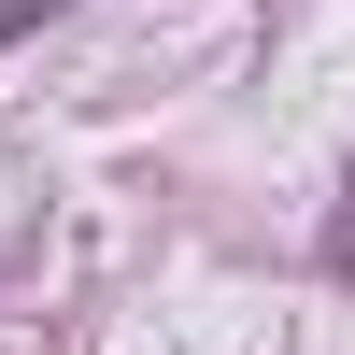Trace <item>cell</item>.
Masks as SVG:
<instances>
[{
    "instance_id": "6da1fadb",
    "label": "cell",
    "mask_w": 355,
    "mask_h": 355,
    "mask_svg": "<svg viewBox=\"0 0 355 355\" xmlns=\"http://www.w3.org/2000/svg\"><path fill=\"white\" fill-rule=\"evenodd\" d=\"M57 15V0H0V43H28V28H43Z\"/></svg>"
},
{
    "instance_id": "7a4b0ae2",
    "label": "cell",
    "mask_w": 355,
    "mask_h": 355,
    "mask_svg": "<svg viewBox=\"0 0 355 355\" xmlns=\"http://www.w3.org/2000/svg\"><path fill=\"white\" fill-rule=\"evenodd\" d=\"M327 256H341V270H355V185H341V227H327Z\"/></svg>"
}]
</instances>
